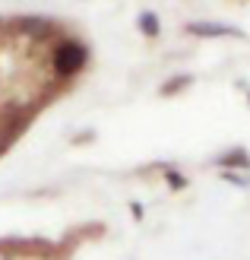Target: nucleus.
<instances>
[{
	"instance_id": "obj_1",
	"label": "nucleus",
	"mask_w": 250,
	"mask_h": 260,
	"mask_svg": "<svg viewBox=\"0 0 250 260\" xmlns=\"http://www.w3.org/2000/svg\"><path fill=\"white\" fill-rule=\"evenodd\" d=\"M86 63H89V48H86V42H80L73 35L57 38L48 51V67L54 73V80H60V83L80 76L86 70Z\"/></svg>"
},
{
	"instance_id": "obj_2",
	"label": "nucleus",
	"mask_w": 250,
	"mask_h": 260,
	"mask_svg": "<svg viewBox=\"0 0 250 260\" xmlns=\"http://www.w3.org/2000/svg\"><path fill=\"white\" fill-rule=\"evenodd\" d=\"M13 29H16L19 38H32V42H51L57 25L51 22L48 16H19V19H13Z\"/></svg>"
},
{
	"instance_id": "obj_3",
	"label": "nucleus",
	"mask_w": 250,
	"mask_h": 260,
	"mask_svg": "<svg viewBox=\"0 0 250 260\" xmlns=\"http://www.w3.org/2000/svg\"><path fill=\"white\" fill-rule=\"evenodd\" d=\"M184 32H190L196 38H228V35H241V29H234L228 22H212V19H196V22H187Z\"/></svg>"
},
{
	"instance_id": "obj_4",
	"label": "nucleus",
	"mask_w": 250,
	"mask_h": 260,
	"mask_svg": "<svg viewBox=\"0 0 250 260\" xmlns=\"http://www.w3.org/2000/svg\"><path fill=\"white\" fill-rule=\"evenodd\" d=\"M136 29H139V35H146V38H159L162 35L159 13H155V10H142L139 16H136Z\"/></svg>"
},
{
	"instance_id": "obj_5",
	"label": "nucleus",
	"mask_w": 250,
	"mask_h": 260,
	"mask_svg": "<svg viewBox=\"0 0 250 260\" xmlns=\"http://www.w3.org/2000/svg\"><path fill=\"white\" fill-rule=\"evenodd\" d=\"M219 165L222 168H250V155L238 146V149H231V152H225V155H222V159H219Z\"/></svg>"
},
{
	"instance_id": "obj_6",
	"label": "nucleus",
	"mask_w": 250,
	"mask_h": 260,
	"mask_svg": "<svg viewBox=\"0 0 250 260\" xmlns=\"http://www.w3.org/2000/svg\"><path fill=\"white\" fill-rule=\"evenodd\" d=\"M193 83V76L190 73H184V76H174V80H168L165 86H162V95H171V92H181L184 86H190Z\"/></svg>"
},
{
	"instance_id": "obj_7",
	"label": "nucleus",
	"mask_w": 250,
	"mask_h": 260,
	"mask_svg": "<svg viewBox=\"0 0 250 260\" xmlns=\"http://www.w3.org/2000/svg\"><path fill=\"white\" fill-rule=\"evenodd\" d=\"M165 181H168L174 190H184V187H187V178H184L181 172H174V168H165Z\"/></svg>"
}]
</instances>
